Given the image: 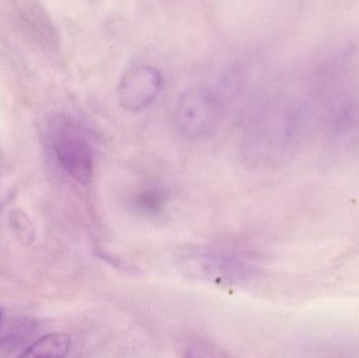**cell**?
<instances>
[{
	"label": "cell",
	"instance_id": "cell-1",
	"mask_svg": "<svg viewBox=\"0 0 359 358\" xmlns=\"http://www.w3.org/2000/svg\"><path fill=\"white\" fill-rule=\"evenodd\" d=\"M222 117V102L212 90L194 88L180 96L175 120L189 140H204L212 134Z\"/></svg>",
	"mask_w": 359,
	"mask_h": 358
},
{
	"label": "cell",
	"instance_id": "cell-2",
	"mask_svg": "<svg viewBox=\"0 0 359 358\" xmlns=\"http://www.w3.org/2000/svg\"><path fill=\"white\" fill-rule=\"evenodd\" d=\"M177 267L188 279L219 285L238 284L246 281L255 273L252 266L243 261L215 252H198L182 256Z\"/></svg>",
	"mask_w": 359,
	"mask_h": 358
},
{
	"label": "cell",
	"instance_id": "cell-3",
	"mask_svg": "<svg viewBox=\"0 0 359 358\" xmlns=\"http://www.w3.org/2000/svg\"><path fill=\"white\" fill-rule=\"evenodd\" d=\"M52 145L63 170L80 184L90 183L94 170V153L83 134L69 122H60L53 132Z\"/></svg>",
	"mask_w": 359,
	"mask_h": 358
},
{
	"label": "cell",
	"instance_id": "cell-4",
	"mask_svg": "<svg viewBox=\"0 0 359 358\" xmlns=\"http://www.w3.org/2000/svg\"><path fill=\"white\" fill-rule=\"evenodd\" d=\"M163 86V76L153 65L130 67L122 75L117 88L120 106L130 113L143 111L159 96Z\"/></svg>",
	"mask_w": 359,
	"mask_h": 358
},
{
	"label": "cell",
	"instance_id": "cell-5",
	"mask_svg": "<svg viewBox=\"0 0 359 358\" xmlns=\"http://www.w3.org/2000/svg\"><path fill=\"white\" fill-rule=\"evenodd\" d=\"M71 348V338L63 332L46 334L29 346L22 357H65Z\"/></svg>",
	"mask_w": 359,
	"mask_h": 358
},
{
	"label": "cell",
	"instance_id": "cell-6",
	"mask_svg": "<svg viewBox=\"0 0 359 358\" xmlns=\"http://www.w3.org/2000/svg\"><path fill=\"white\" fill-rule=\"evenodd\" d=\"M8 223L15 237L23 245H29L33 243L35 239V230H34L33 223L27 214L21 210H13L8 216Z\"/></svg>",
	"mask_w": 359,
	"mask_h": 358
},
{
	"label": "cell",
	"instance_id": "cell-7",
	"mask_svg": "<svg viewBox=\"0 0 359 358\" xmlns=\"http://www.w3.org/2000/svg\"><path fill=\"white\" fill-rule=\"evenodd\" d=\"M34 332V325L31 322H15L0 338V345L6 348H15L20 346Z\"/></svg>",
	"mask_w": 359,
	"mask_h": 358
},
{
	"label": "cell",
	"instance_id": "cell-8",
	"mask_svg": "<svg viewBox=\"0 0 359 358\" xmlns=\"http://www.w3.org/2000/svg\"><path fill=\"white\" fill-rule=\"evenodd\" d=\"M161 199L162 198L158 193H145L141 199V203H142L143 207L147 206V209L155 210L161 204Z\"/></svg>",
	"mask_w": 359,
	"mask_h": 358
},
{
	"label": "cell",
	"instance_id": "cell-9",
	"mask_svg": "<svg viewBox=\"0 0 359 358\" xmlns=\"http://www.w3.org/2000/svg\"><path fill=\"white\" fill-rule=\"evenodd\" d=\"M2 324V311L1 309H0V327H1Z\"/></svg>",
	"mask_w": 359,
	"mask_h": 358
}]
</instances>
